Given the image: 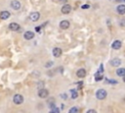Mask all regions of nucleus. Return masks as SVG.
I'll list each match as a JSON object with an SVG mask.
<instances>
[{"instance_id":"nucleus-18","label":"nucleus","mask_w":125,"mask_h":113,"mask_svg":"<svg viewBox=\"0 0 125 113\" xmlns=\"http://www.w3.org/2000/svg\"><path fill=\"white\" fill-rule=\"evenodd\" d=\"M70 92H71V98H72L73 99H75L77 96H78V93L76 92L75 90H70Z\"/></svg>"},{"instance_id":"nucleus-28","label":"nucleus","mask_w":125,"mask_h":113,"mask_svg":"<svg viewBox=\"0 0 125 113\" xmlns=\"http://www.w3.org/2000/svg\"><path fill=\"white\" fill-rule=\"evenodd\" d=\"M40 29H41V27H37V28L35 29V31H40Z\"/></svg>"},{"instance_id":"nucleus-25","label":"nucleus","mask_w":125,"mask_h":113,"mask_svg":"<svg viewBox=\"0 0 125 113\" xmlns=\"http://www.w3.org/2000/svg\"><path fill=\"white\" fill-rule=\"evenodd\" d=\"M103 71H104V67H103V65H101L100 66V69H99V72H102L103 73Z\"/></svg>"},{"instance_id":"nucleus-27","label":"nucleus","mask_w":125,"mask_h":113,"mask_svg":"<svg viewBox=\"0 0 125 113\" xmlns=\"http://www.w3.org/2000/svg\"><path fill=\"white\" fill-rule=\"evenodd\" d=\"M62 98H64V99H66V94H62Z\"/></svg>"},{"instance_id":"nucleus-11","label":"nucleus","mask_w":125,"mask_h":113,"mask_svg":"<svg viewBox=\"0 0 125 113\" xmlns=\"http://www.w3.org/2000/svg\"><path fill=\"white\" fill-rule=\"evenodd\" d=\"M111 47L113 48V49H115V50L119 49V48L121 47V41H120V40H114V41L112 42Z\"/></svg>"},{"instance_id":"nucleus-22","label":"nucleus","mask_w":125,"mask_h":113,"mask_svg":"<svg viewBox=\"0 0 125 113\" xmlns=\"http://www.w3.org/2000/svg\"><path fill=\"white\" fill-rule=\"evenodd\" d=\"M120 26L121 27H125V20L124 19H121L120 20Z\"/></svg>"},{"instance_id":"nucleus-2","label":"nucleus","mask_w":125,"mask_h":113,"mask_svg":"<svg viewBox=\"0 0 125 113\" xmlns=\"http://www.w3.org/2000/svg\"><path fill=\"white\" fill-rule=\"evenodd\" d=\"M13 101L16 104H21L23 102V96L22 94H15L13 98Z\"/></svg>"},{"instance_id":"nucleus-29","label":"nucleus","mask_w":125,"mask_h":113,"mask_svg":"<svg viewBox=\"0 0 125 113\" xmlns=\"http://www.w3.org/2000/svg\"><path fill=\"white\" fill-rule=\"evenodd\" d=\"M116 1H118V2H121V1L122 2H125V0H116Z\"/></svg>"},{"instance_id":"nucleus-5","label":"nucleus","mask_w":125,"mask_h":113,"mask_svg":"<svg viewBox=\"0 0 125 113\" xmlns=\"http://www.w3.org/2000/svg\"><path fill=\"white\" fill-rule=\"evenodd\" d=\"M11 7L14 10H19L21 8V3L18 1V0H13V1L11 2Z\"/></svg>"},{"instance_id":"nucleus-21","label":"nucleus","mask_w":125,"mask_h":113,"mask_svg":"<svg viewBox=\"0 0 125 113\" xmlns=\"http://www.w3.org/2000/svg\"><path fill=\"white\" fill-rule=\"evenodd\" d=\"M53 65V62H48V63H46V65H45V67L46 68H50Z\"/></svg>"},{"instance_id":"nucleus-9","label":"nucleus","mask_w":125,"mask_h":113,"mask_svg":"<svg viewBox=\"0 0 125 113\" xmlns=\"http://www.w3.org/2000/svg\"><path fill=\"white\" fill-rule=\"evenodd\" d=\"M23 36H24V38H26V39L29 40V39H32L33 37H34V34H33L32 31H28L24 33Z\"/></svg>"},{"instance_id":"nucleus-3","label":"nucleus","mask_w":125,"mask_h":113,"mask_svg":"<svg viewBox=\"0 0 125 113\" xmlns=\"http://www.w3.org/2000/svg\"><path fill=\"white\" fill-rule=\"evenodd\" d=\"M49 95V92L46 90V88H40L38 92V96L41 98H46Z\"/></svg>"},{"instance_id":"nucleus-20","label":"nucleus","mask_w":125,"mask_h":113,"mask_svg":"<svg viewBox=\"0 0 125 113\" xmlns=\"http://www.w3.org/2000/svg\"><path fill=\"white\" fill-rule=\"evenodd\" d=\"M51 112L52 113H59L60 112V109H58V108H56V107H54V108H52V110H51Z\"/></svg>"},{"instance_id":"nucleus-14","label":"nucleus","mask_w":125,"mask_h":113,"mask_svg":"<svg viewBox=\"0 0 125 113\" xmlns=\"http://www.w3.org/2000/svg\"><path fill=\"white\" fill-rule=\"evenodd\" d=\"M120 63H121L120 59H118V58H113V59L111 61V65L116 67V66H119V65H120Z\"/></svg>"},{"instance_id":"nucleus-12","label":"nucleus","mask_w":125,"mask_h":113,"mask_svg":"<svg viewBox=\"0 0 125 113\" xmlns=\"http://www.w3.org/2000/svg\"><path fill=\"white\" fill-rule=\"evenodd\" d=\"M60 27H61V29H63V30H66V29H69V21H62L61 23H60Z\"/></svg>"},{"instance_id":"nucleus-24","label":"nucleus","mask_w":125,"mask_h":113,"mask_svg":"<svg viewBox=\"0 0 125 113\" xmlns=\"http://www.w3.org/2000/svg\"><path fill=\"white\" fill-rule=\"evenodd\" d=\"M90 6L88 5V4H86V5H82V9H88Z\"/></svg>"},{"instance_id":"nucleus-7","label":"nucleus","mask_w":125,"mask_h":113,"mask_svg":"<svg viewBox=\"0 0 125 113\" xmlns=\"http://www.w3.org/2000/svg\"><path fill=\"white\" fill-rule=\"evenodd\" d=\"M9 17H10V13L8 11H2L0 13V19L1 20H7L9 19Z\"/></svg>"},{"instance_id":"nucleus-16","label":"nucleus","mask_w":125,"mask_h":113,"mask_svg":"<svg viewBox=\"0 0 125 113\" xmlns=\"http://www.w3.org/2000/svg\"><path fill=\"white\" fill-rule=\"evenodd\" d=\"M116 74H117L118 76H120V77H123L125 75V68H119V69H117V71H116Z\"/></svg>"},{"instance_id":"nucleus-17","label":"nucleus","mask_w":125,"mask_h":113,"mask_svg":"<svg viewBox=\"0 0 125 113\" xmlns=\"http://www.w3.org/2000/svg\"><path fill=\"white\" fill-rule=\"evenodd\" d=\"M103 79V73L102 72H97V73L95 74V80L96 81H101Z\"/></svg>"},{"instance_id":"nucleus-19","label":"nucleus","mask_w":125,"mask_h":113,"mask_svg":"<svg viewBox=\"0 0 125 113\" xmlns=\"http://www.w3.org/2000/svg\"><path fill=\"white\" fill-rule=\"evenodd\" d=\"M78 111H79V109L76 107H72L69 109V113H78Z\"/></svg>"},{"instance_id":"nucleus-8","label":"nucleus","mask_w":125,"mask_h":113,"mask_svg":"<svg viewBox=\"0 0 125 113\" xmlns=\"http://www.w3.org/2000/svg\"><path fill=\"white\" fill-rule=\"evenodd\" d=\"M53 55L55 56V57H60V56L62 55V49L60 47H55L53 49Z\"/></svg>"},{"instance_id":"nucleus-15","label":"nucleus","mask_w":125,"mask_h":113,"mask_svg":"<svg viewBox=\"0 0 125 113\" xmlns=\"http://www.w3.org/2000/svg\"><path fill=\"white\" fill-rule=\"evenodd\" d=\"M116 10H117V13H118L119 15H124V14H125V5H123V4L119 5Z\"/></svg>"},{"instance_id":"nucleus-1","label":"nucleus","mask_w":125,"mask_h":113,"mask_svg":"<svg viewBox=\"0 0 125 113\" xmlns=\"http://www.w3.org/2000/svg\"><path fill=\"white\" fill-rule=\"evenodd\" d=\"M106 92L105 90H98L97 92H96V96H97V98L98 99H105L106 98Z\"/></svg>"},{"instance_id":"nucleus-13","label":"nucleus","mask_w":125,"mask_h":113,"mask_svg":"<svg viewBox=\"0 0 125 113\" xmlns=\"http://www.w3.org/2000/svg\"><path fill=\"white\" fill-rule=\"evenodd\" d=\"M76 75L78 78H84L86 76V71L84 69H79L77 72H76Z\"/></svg>"},{"instance_id":"nucleus-6","label":"nucleus","mask_w":125,"mask_h":113,"mask_svg":"<svg viewBox=\"0 0 125 113\" xmlns=\"http://www.w3.org/2000/svg\"><path fill=\"white\" fill-rule=\"evenodd\" d=\"M70 11H71V7L69 4H65L62 7V13L63 14H69V13H70Z\"/></svg>"},{"instance_id":"nucleus-30","label":"nucleus","mask_w":125,"mask_h":113,"mask_svg":"<svg viewBox=\"0 0 125 113\" xmlns=\"http://www.w3.org/2000/svg\"><path fill=\"white\" fill-rule=\"evenodd\" d=\"M60 2H66V0H60Z\"/></svg>"},{"instance_id":"nucleus-23","label":"nucleus","mask_w":125,"mask_h":113,"mask_svg":"<svg viewBox=\"0 0 125 113\" xmlns=\"http://www.w3.org/2000/svg\"><path fill=\"white\" fill-rule=\"evenodd\" d=\"M106 82L107 83H111V84H116L117 82L116 81H114V80H106Z\"/></svg>"},{"instance_id":"nucleus-4","label":"nucleus","mask_w":125,"mask_h":113,"mask_svg":"<svg viewBox=\"0 0 125 113\" xmlns=\"http://www.w3.org/2000/svg\"><path fill=\"white\" fill-rule=\"evenodd\" d=\"M40 18V14L38 12H32L30 15H29V19L32 21V22H36L38 21Z\"/></svg>"},{"instance_id":"nucleus-31","label":"nucleus","mask_w":125,"mask_h":113,"mask_svg":"<svg viewBox=\"0 0 125 113\" xmlns=\"http://www.w3.org/2000/svg\"><path fill=\"white\" fill-rule=\"evenodd\" d=\"M123 82H124V83H125V75H124V76H123Z\"/></svg>"},{"instance_id":"nucleus-10","label":"nucleus","mask_w":125,"mask_h":113,"mask_svg":"<svg viewBox=\"0 0 125 113\" xmlns=\"http://www.w3.org/2000/svg\"><path fill=\"white\" fill-rule=\"evenodd\" d=\"M9 29L11 31H19L20 30V25H19V24H17V23H11L9 25Z\"/></svg>"},{"instance_id":"nucleus-26","label":"nucleus","mask_w":125,"mask_h":113,"mask_svg":"<svg viewBox=\"0 0 125 113\" xmlns=\"http://www.w3.org/2000/svg\"><path fill=\"white\" fill-rule=\"evenodd\" d=\"M88 113H96V110H94V109H90V110H88Z\"/></svg>"}]
</instances>
